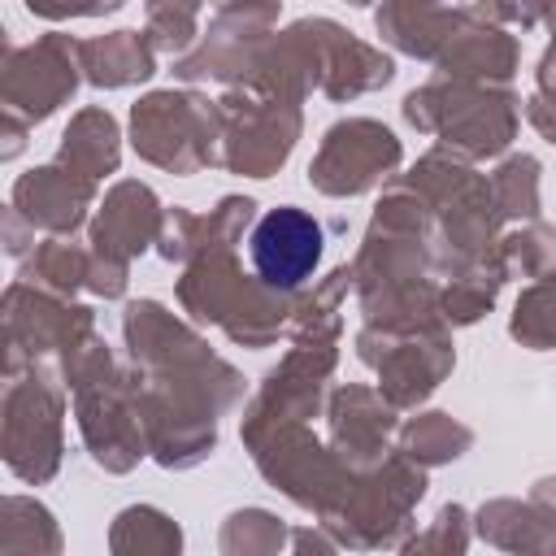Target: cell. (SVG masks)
I'll list each match as a JSON object with an SVG mask.
<instances>
[{
    "instance_id": "obj_1",
    "label": "cell",
    "mask_w": 556,
    "mask_h": 556,
    "mask_svg": "<svg viewBox=\"0 0 556 556\" xmlns=\"http://www.w3.org/2000/svg\"><path fill=\"white\" fill-rule=\"evenodd\" d=\"M321 243H326V235L304 208H269L256 222V230L248 239V252H252V265H256L261 282L287 291V287H300L317 269Z\"/></svg>"
}]
</instances>
